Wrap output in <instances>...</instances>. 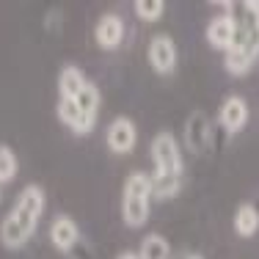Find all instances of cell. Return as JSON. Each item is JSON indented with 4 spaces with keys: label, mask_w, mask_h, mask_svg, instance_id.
Segmentation results:
<instances>
[{
    "label": "cell",
    "mask_w": 259,
    "mask_h": 259,
    "mask_svg": "<svg viewBox=\"0 0 259 259\" xmlns=\"http://www.w3.org/2000/svg\"><path fill=\"white\" fill-rule=\"evenodd\" d=\"M248 116H251V110H248L245 97L229 94L224 102H221V108H218V124H221V130H224L226 135H237L240 130L248 124Z\"/></svg>",
    "instance_id": "cell-9"
},
{
    "label": "cell",
    "mask_w": 259,
    "mask_h": 259,
    "mask_svg": "<svg viewBox=\"0 0 259 259\" xmlns=\"http://www.w3.org/2000/svg\"><path fill=\"white\" fill-rule=\"evenodd\" d=\"M133 11L141 22H160L165 14V3L163 0H135Z\"/></svg>",
    "instance_id": "cell-18"
},
{
    "label": "cell",
    "mask_w": 259,
    "mask_h": 259,
    "mask_svg": "<svg viewBox=\"0 0 259 259\" xmlns=\"http://www.w3.org/2000/svg\"><path fill=\"white\" fill-rule=\"evenodd\" d=\"M185 259H204V256H199V254H190V256H185Z\"/></svg>",
    "instance_id": "cell-20"
},
{
    "label": "cell",
    "mask_w": 259,
    "mask_h": 259,
    "mask_svg": "<svg viewBox=\"0 0 259 259\" xmlns=\"http://www.w3.org/2000/svg\"><path fill=\"white\" fill-rule=\"evenodd\" d=\"M77 108L83 110L85 116H91V119H100V108H102V91L100 85L94 83V80L89 77V83L83 85V91L77 94Z\"/></svg>",
    "instance_id": "cell-16"
},
{
    "label": "cell",
    "mask_w": 259,
    "mask_h": 259,
    "mask_svg": "<svg viewBox=\"0 0 259 259\" xmlns=\"http://www.w3.org/2000/svg\"><path fill=\"white\" fill-rule=\"evenodd\" d=\"M237 33H240V20L234 14H218L207 22V45L212 50H221V53H229L237 41Z\"/></svg>",
    "instance_id": "cell-8"
},
{
    "label": "cell",
    "mask_w": 259,
    "mask_h": 259,
    "mask_svg": "<svg viewBox=\"0 0 259 259\" xmlns=\"http://www.w3.org/2000/svg\"><path fill=\"white\" fill-rule=\"evenodd\" d=\"M55 116H58L61 124L69 130V133H75V135H91L94 127H97V119L85 116L83 110L77 108L75 100H58L55 102Z\"/></svg>",
    "instance_id": "cell-11"
},
{
    "label": "cell",
    "mask_w": 259,
    "mask_h": 259,
    "mask_svg": "<svg viewBox=\"0 0 259 259\" xmlns=\"http://www.w3.org/2000/svg\"><path fill=\"white\" fill-rule=\"evenodd\" d=\"M149 157L155 171L152 174H163V177H182L185 171V157H182V146L177 141V135L171 130H160L149 144Z\"/></svg>",
    "instance_id": "cell-3"
},
{
    "label": "cell",
    "mask_w": 259,
    "mask_h": 259,
    "mask_svg": "<svg viewBox=\"0 0 259 259\" xmlns=\"http://www.w3.org/2000/svg\"><path fill=\"white\" fill-rule=\"evenodd\" d=\"M138 259H171V243L157 232L146 234L138 245Z\"/></svg>",
    "instance_id": "cell-14"
},
{
    "label": "cell",
    "mask_w": 259,
    "mask_h": 259,
    "mask_svg": "<svg viewBox=\"0 0 259 259\" xmlns=\"http://www.w3.org/2000/svg\"><path fill=\"white\" fill-rule=\"evenodd\" d=\"M89 83V75L80 69L77 64H64L58 69V100H77V94L83 91V85Z\"/></svg>",
    "instance_id": "cell-12"
},
{
    "label": "cell",
    "mask_w": 259,
    "mask_h": 259,
    "mask_svg": "<svg viewBox=\"0 0 259 259\" xmlns=\"http://www.w3.org/2000/svg\"><path fill=\"white\" fill-rule=\"evenodd\" d=\"M47 240H50V245L58 254H72V251L80 245V240H83V234H80V224L72 215H55L50 221V226H47Z\"/></svg>",
    "instance_id": "cell-6"
},
{
    "label": "cell",
    "mask_w": 259,
    "mask_h": 259,
    "mask_svg": "<svg viewBox=\"0 0 259 259\" xmlns=\"http://www.w3.org/2000/svg\"><path fill=\"white\" fill-rule=\"evenodd\" d=\"M146 64L149 69L160 77H168L177 72L180 64V50H177V41L168 33H155L146 45Z\"/></svg>",
    "instance_id": "cell-4"
},
{
    "label": "cell",
    "mask_w": 259,
    "mask_h": 259,
    "mask_svg": "<svg viewBox=\"0 0 259 259\" xmlns=\"http://www.w3.org/2000/svg\"><path fill=\"white\" fill-rule=\"evenodd\" d=\"M182 190V177L152 174V201H171Z\"/></svg>",
    "instance_id": "cell-15"
},
{
    "label": "cell",
    "mask_w": 259,
    "mask_h": 259,
    "mask_svg": "<svg viewBox=\"0 0 259 259\" xmlns=\"http://www.w3.org/2000/svg\"><path fill=\"white\" fill-rule=\"evenodd\" d=\"M232 224H234V232H237L240 237H254L259 232V209L254 204H240L234 209Z\"/></svg>",
    "instance_id": "cell-13"
},
{
    "label": "cell",
    "mask_w": 259,
    "mask_h": 259,
    "mask_svg": "<svg viewBox=\"0 0 259 259\" xmlns=\"http://www.w3.org/2000/svg\"><path fill=\"white\" fill-rule=\"evenodd\" d=\"M47 209V193L39 182H28L25 188L17 193L14 204L0 221V245L6 251H20L33 240L39 232V224L45 218Z\"/></svg>",
    "instance_id": "cell-1"
},
{
    "label": "cell",
    "mask_w": 259,
    "mask_h": 259,
    "mask_svg": "<svg viewBox=\"0 0 259 259\" xmlns=\"http://www.w3.org/2000/svg\"><path fill=\"white\" fill-rule=\"evenodd\" d=\"M121 221L127 229H144L149 224V209H152V174L146 171H133L127 174L121 185Z\"/></svg>",
    "instance_id": "cell-2"
},
{
    "label": "cell",
    "mask_w": 259,
    "mask_h": 259,
    "mask_svg": "<svg viewBox=\"0 0 259 259\" xmlns=\"http://www.w3.org/2000/svg\"><path fill=\"white\" fill-rule=\"evenodd\" d=\"M105 144L113 155L124 157L138 146V124L130 116H116L110 119V124L105 127Z\"/></svg>",
    "instance_id": "cell-5"
},
{
    "label": "cell",
    "mask_w": 259,
    "mask_h": 259,
    "mask_svg": "<svg viewBox=\"0 0 259 259\" xmlns=\"http://www.w3.org/2000/svg\"><path fill=\"white\" fill-rule=\"evenodd\" d=\"M124 36H127V25L121 20V14H116V11H105V14H100V20L94 22V41L105 53L119 50Z\"/></svg>",
    "instance_id": "cell-7"
},
{
    "label": "cell",
    "mask_w": 259,
    "mask_h": 259,
    "mask_svg": "<svg viewBox=\"0 0 259 259\" xmlns=\"http://www.w3.org/2000/svg\"><path fill=\"white\" fill-rule=\"evenodd\" d=\"M17 174H20V157H17L14 146L0 144V188L14 182Z\"/></svg>",
    "instance_id": "cell-17"
},
{
    "label": "cell",
    "mask_w": 259,
    "mask_h": 259,
    "mask_svg": "<svg viewBox=\"0 0 259 259\" xmlns=\"http://www.w3.org/2000/svg\"><path fill=\"white\" fill-rule=\"evenodd\" d=\"M116 259H138V251H119Z\"/></svg>",
    "instance_id": "cell-19"
},
{
    "label": "cell",
    "mask_w": 259,
    "mask_h": 259,
    "mask_svg": "<svg viewBox=\"0 0 259 259\" xmlns=\"http://www.w3.org/2000/svg\"><path fill=\"white\" fill-rule=\"evenodd\" d=\"M0 199H3V188H0Z\"/></svg>",
    "instance_id": "cell-21"
},
{
    "label": "cell",
    "mask_w": 259,
    "mask_h": 259,
    "mask_svg": "<svg viewBox=\"0 0 259 259\" xmlns=\"http://www.w3.org/2000/svg\"><path fill=\"white\" fill-rule=\"evenodd\" d=\"M185 146L193 155L209 152V146H212V124H209L207 113L196 110V113L188 116V121H185Z\"/></svg>",
    "instance_id": "cell-10"
}]
</instances>
